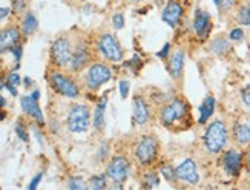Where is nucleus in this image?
Wrapping results in <instances>:
<instances>
[{"mask_svg":"<svg viewBox=\"0 0 250 190\" xmlns=\"http://www.w3.org/2000/svg\"><path fill=\"white\" fill-rule=\"evenodd\" d=\"M226 141H227V129L224 123L220 120L210 123L208 130L204 133V144L208 150L212 153L220 152L226 146Z\"/></svg>","mask_w":250,"mask_h":190,"instance_id":"nucleus-1","label":"nucleus"},{"mask_svg":"<svg viewBox=\"0 0 250 190\" xmlns=\"http://www.w3.org/2000/svg\"><path fill=\"white\" fill-rule=\"evenodd\" d=\"M158 153V141L152 135L141 137L135 144V158L141 166H149L155 161Z\"/></svg>","mask_w":250,"mask_h":190,"instance_id":"nucleus-2","label":"nucleus"},{"mask_svg":"<svg viewBox=\"0 0 250 190\" xmlns=\"http://www.w3.org/2000/svg\"><path fill=\"white\" fill-rule=\"evenodd\" d=\"M89 109L83 105H75L68 114V129L74 133H82L89 129Z\"/></svg>","mask_w":250,"mask_h":190,"instance_id":"nucleus-3","label":"nucleus"},{"mask_svg":"<svg viewBox=\"0 0 250 190\" xmlns=\"http://www.w3.org/2000/svg\"><path fill=\"white\" fill-rule=\"evenodd\" d=\"M188 115V105L181 98H173L166 106H163L160 118L165 126H172L177 120H183Z\"/></svg>","mask_w":250,"mask_h":190,"instance_id":"nucleus-4","label":"nucleus"},{"mask_svg":"<svg viewBox=\"0 0 250 190\" xmlns=\"http://www.w3.org/2000/svg\"><path fill=\"white\" fill-rule=\"evenodd\" d=\"M99 51L109 62H122L123 59L122 44L112 34H107V32L99 39Z\"/></svg>","mask_w":250,"mask_h":190,"instance_id":"nucleus-5","label":"nucleus"},{"mask_svg":"<svg viewBox=\"0 0 250 190\" xmlns=\"http://www.w3.org/2000/svg\"><path fill=\"white\" fill-rule=\"evenodd\" d=\"M49 82H51V86L54 87V91H57L59 94L68 98H75L80 94L79 86L75 84L69 77H64L60 72H52L49 77Z\"/></svg>","mask_w":250,"mask_h":190,"instance_id":"nucleus-6","label":"nucleus"},{"mask_svg":"<svg viewBox=\"0 0 250 190\" xmlns=\"http://www.w3.org/2000/svg\"><path fill=\"white\" fill-rule=\"evenodd\" d=\"M111 77H112L111 69L107 68L106 64H102V63L92 64L88 74H86V86L92 89V91H95V89H99L106 82H109Z\"/></svg>","mask_w":250,"mask_h":190,"instance_id":"nucleus-7","label":"nucleus"},{"mask_svg":"<svg viewBox=\"0 0 250 190\" xmlns=\"http://www.w3.org/2000/svg\"><path fill=\"white\" fill-rule=\"evenodd\" d=\"M51 57H52V62L59 66L69 64L71 57H72V49H71L69 40L64 37H60L54 42L52 48H51Z\"/></svg>","mask_w":250,"mask_h":190,"instance_id":"nucleus-8","label":"nucleus"},{"mask_svg":"<svg viewBox=\"0 0 250 190\" xmlns=\"http://www.w3.org/2000/svg\"><path fill=\"white\" fill-rule=\"evenodd\" d=\"M106 175L111 178L114 183H123L129 176V161L125 156H114L111 163L107 164Z\"/></svg>","mask_w":250,"mask_h":190,"instance_id":"nucleus-9","label":"nucleus"},{"mask_svg":"<svg viewBox=\"0 0 250 190\" xmlns=\"http://www.w3.org/2000/svg\"><path fill=\"white\" fill-rule=\"evenodd\" d=\"M39 97H40V92L34 91L31 95H26V97L21 98L20 105H21V109H23L25 114L31 115L40 126H43V125H45V118H43L42 109L39 106Z\"/></svg>","mask_w":250,"mask_h":190,"instance_id":"nucleus-10","label":"nucleus"},{"mask_svg":"<svg viewBox=\"0 0 250 190\" xmlns=\"http://www.w3.org/2000/svg\"><path fill=\"white\" fill-rule=\"evenodd\" d=\"M183 17V6L181 3L178 2V0H169L167 5L165 6V9H163L161 13V19L165 23H167L169 26L175 28L180 20Z\"/></svg>","mask_w":250,"mask_h":190,"instance_id":"nucleus-11","label":"nucleus"},{"mask_svg":"<svg viewBox=\"0 0 250 190\" xmlns=\"http://www.w3.org/2000/svg\"><path fill=\"white\" fill-rule=\"evenodd\" d=\"M177 176L180 178V180L186 181L189 184H197L200 181V175H198V170H197V164H195L193 160L190 158H186L184 160L177 169Z\"/></svg>","mask_w":250,"mask_h":190,"instance_id":"nucleus-12","label":"nucleus"},{"mask_svg":"<svg viewBox=\"0 0 250 190\" xmlns=\"http://www.w3.org/2000/svg\"><path fill=\"white\" fill-rule=\"evenodd\" d=\"M193 29L198 37L206 39L210 32V16L203 9H197L193 16Z\"/></svg>","mask_w":250,"mask_h":190,"instance_id":"nucleus-13","label":"nucleus"},{"mask_svg":"<svg viewBox=\"0 0 250 190\" xmlns=\"http://www.w3.org/2000/svg\"><path fill=\"white\" fill-rule=\"evenodd\" d=\"M149 118H150V112H149V106L146 103L145 97L135 95L134 97V121L138 126H145L147 125Z\"/></svg>","mask_w":250,"mask_h":190,"instance_id":"nucleus-14","label":"nucleus"},{"mask_svg":"<svg viewBox=\"0 0 250 190\" xmlns=\"http://www.w3.org/2000/svg\"><path fill=\"white\" fill-rule=\"evenodd\" d=\"M20 39V31L17 28H6L0 32V52L11 51Z\"/></svg>","mask_w":250,"mask_h":190,"instance_id":"nucleus-15","label":"nucleus"},{"mask_svg":"<svg viewBox=\"0 0 250 190\" xmlns=\"http://www.w3.org/2000/svg\"><path fill=\"white\" fill-rule=\"evenodd\" d=\"M241 160H243L241 153H238L236 150L226 152L224 158H223V166H224L226 172L230 175H236L241 169Z\"/></svg>","mask_w":250,"mask_h":190,"instance_id":"nucleus-16","label":"nucleus"},{"mask_svg":"<svg viewBox=\"0 0 250 190\" xmlns=\"http://www.w3.org/2000/svg\"><path fill=\"white\" fill-rule=\"evenodd\" d=\"M89 62V52L88 48L84 44H80V46L75 48V51L72 52V57H71V69L72 71H80L83 66Z\"/></svg>","mask_w":250,"mask_h":190,"instance_id":"nucleus-17","label":"nucleus"},{"mask_svg":"<svg viewBox=\"0 0 250 190\" xmlns=\"http://www.w3.org/2000/svg\"><path fill=\"white\" fill-rule=\"evenodd\" d=\"M233 137L238 144L250 143V120L236 121L233 126Z\"/></svg>","mask_w":250,"mask_h":190,"instance_id":"nucleus-18","label":"nucleus"},{"mask_svg":"<svg viewBox=\"0 0 250 190\" xmlns=\"http://www.w3.org/2000/svg\"><path fill=\"white\" fill-rule=\"evenodd\" d=\"M184 66V52L181 49L175 51L169 59V72L173 78H180Z\"/></svg>","mask_w":250,"mask_h":190,"instance_id":"nucleus-19","label":"nucleus"},{"mask_svg":"<svg viewBox=\"0 0 250 190\" xmlns=\"http://www.w3.org/2000/svg\"><path fill=\"white\" fill-rule=\"evenodd\" d=\"M213 110H215V98L212 95H208L204 98V102H203V105L200 107V120H198V123L204 125V123L212 117Z\"/></svg>","mask_w":250,"mask_h":190,"instance_id":"nucleus-20","label":"nucleus"},{"mask_svg":"<svg viewBox=\"0 0 250 190\" xmlns=\"http://www.w3.org/2000/svg\"><path fill=\"white\" fill-rule=\"evenodd\" d=\"M106 105L107 100L106 97H103L99 103H97V107L94 110V127L97 130H102L104 127V110H106Z\"/></svg>","mask_w":250,"mask_h":190,"instance_id":"nucleus-21","label":"nucleus"},{"mask_svg":"<svg viewBox=\"0 0 250 190\" xmlns=\"http://www.w3.org/2000/svg\"><path fill=\"white\" fill-rule=\"evenodd\" d=\"M37 28H39V21L36 16L32 13H26V16L23 17V21H21V32H23L25 36H29L32 32H36Z\"/></svg>","mask_w":250,"mask_h":190,"instance_id":"nucleus-22","label":"nucleus"},{"mask_svg":"<svg viewBox=\"0 0 250 190\" xmlns=\"http://www.w3.org/2000/svg\"><path fill=\"white\" fill-rule=\"evenodd\" d=\"M210 49H212V52L221 55V54H226L227 51H229V49H230V46H229V42H227L226 39L218 37V39H215V40L212 42Z\"/></svg>","mask_w":250,"mask_h":190,"instance_id":"nucleus-23","label":"nucleus"},{"mask_svg":"<svg viewBox=\"0 0 250 190\" xmlns=\"http://www.w3.org/2000/svg\"><path fill=\"white\" fill-rule=\"evenodd\" d=\"M89 190H106V176L104 175H95L91 178L88 184Z\"/></svg>","mask_w":250,"mask_h":190,"instance_id":"nucleus-24","label":"nucleus"},{"mask_svg":"<svg viewBox=\"0 0 250 190\" xmlns=\"http://www.w3.org/2000/svg\"><path fill=\"white\" fill-rule=\"evenodd\" d=\"M68 187H69V190H89L88 189V184H86L80 176H72V178H69Z\"/></svg>","mask_w":250,"mask_h":190,"instance_id":"nucleus-25","label":"nucleus"},{"mask_svg":"<svg viewBox=\"0 0 250 190\" xmlns=\"http://www.w3.org/2000/svg\"><path fill=\"white\" fill-rule=\"evenodd\" d=\"M238 20H240L241 25H250V3H247L246 6H243L238 13Z\"/></svg>","mask_w":250,"mask_h":190,"instance_id":"nucleus-26","label":"nucleus"},{"mask_svg":"<svg viewBox=\"0 0 250 190\" xmlns=\"http://www.w3.org/2000/svg\"><path fill=\"white\" fill-rule=\"evenodd\" d=\"M161 175L166 178L167 181H175L177 180V172H175V169H172V166H163L161 167Z\"/></svg>","mask_w":250,"mask_h":190,"instance_id":"nucleus-27","label":"nucleus"},{"mask_svg":"<svg viewBox=\"0 0 250 190\" xmlns=\"http://www.w3.org/2000/svg\"><path fill=\"white\" fill-rule=\"evenodd\" d=\"M16 132H17V135H19V138L21 140V141H29V137H28V132H26V127H25V125L21 123L20 120L17 121V125H16Z\"/></svg>","mask_w":250,"mask_h":190,"instance_id":"nucleus-28","label":"nucleus"},{"mask_svg":"<svg viewBox=\"0 0 250 190\" xmlns=\"http://www.w3.org/2000/svg\"><path fill=\"white\" fill-rule=\"evenodd\" d=\"M112 25H114L115 29H123V26H125V16L122 13H117L112 17Z\"/></svg>","mask_w":250,"mask_h":190,"instance_id":"nucleus-29","label":"nucleus"},{"mask_svg":"<svg viewBox=\"0 0 250 190\" xmlns=\"http://www.w3.org/2000/svg\"><path fill=\"white\" fill-rule=\"evenodd\" d=\"M145 183L147 184V187H154V186H158V176L154 173V172H150L145 176Z\"/></svg>","mask_w":250,"mask_h":190,"instance_id":"nucleus-30","label":"nucleus"},{"mask_svg":"<svg viewBox=\"0 0 250 190\" xmlns=\"http://www.w3.org/2000/svg\"><path fill=\"white\" fill-rule=\"evenodd\" d=\"M6 83L11 84V86H14V87H17L20 84V75L17 72H11L8 75V78H6Z\"/></svg>","mask_w":250,"mask_h":190,"instance_id":"nucleus-31","label":"nucleus"},{"mask_svg":"<svg viewBox=\"0 0 250 190\" xmlns=\"http://www.w3.org/2000/svg\"><path fill=\"white\" fill-rule=\"evenodd\" d=\"M230 40H233V42H238V40H241L243 37H244V32H243V29L241 28H235V29H232L230 31Z\"/></svg>","mask_w":250,"mask_h":190,"instance_id":"nucleus-32","label":"nucleus"},{"mask_svg":"<svg viewBox=\"0 0 250 190\" xmlns=\"http://www.w3.org/2000/svg\"><path fill=\"white\" fill-rule=\"evenodd\" d=\"M42 178H43V173H37L34 178H32V181L29 183V186H28L26 190H37V187H39V184L42 181Z\"/></svg>","mask_w":250,"mask_h":190,"instance_id":"nucleus-33","label":"nucleus"},{"mask_svg":"<svg viewBox=\"0 0 250 190\" xmlns=\"http://www.w3.org/2000/svg\"><path fill=\"white\" fill-rule=\"evenodd\" d=\"M118 89H120V95L122 98H127V94H129V82L123 80L118 83Z\"/></svg>","mask_w":250,"mask_h":190,"instance_id":"nucleus-34","label":"nucleus"},{"mask_svg":"<svg viewBox=\"0 0 250 190\" xmlns=\"http://www.w3.org/2000/svg\"><path fill=\"white\" fill-rule=\"evenodd\" d=\"M235 0H218V3H216V6H218L221 11H227V9H230L232 5H233Z\"/></svg>","mask_w":250,"mask_h":190,"instance_id":"nucleus-35","label":"nucleus"},{"mask_svg":"<svg viewBox=\"0 0 250 190\" xmlns=\"http://www.w3.org/2000/svg\"><path fill=\"white\" fill-rule=\"evenodd\" d=\"M26 6V0H13V8L16 13H21Z\"/></svg>","mask_w":250,"mask_h":190,"instance_id":"nucleus-36","label":"nucleus"},{"mask_svg":"<svg viewBox=\"0 0 250 190\" xmlns=\"http://www.w3.org/2000/svg\"><path fill=\"white\" fill-rule=\"evenodd\" d=\"M126 66H127V68H135V71H138L141 68V60H140V57H137V55H135L132 60H129L126 63Z\"/></svg>","mask_w":250,"mask_h":190,"instance_id":"nucleus-37","label":"nucleus"},{"mask_svg":"<svg viewBox=\"0 0 250 190\" xmlns=\"http://www.w3.org/2000/svg\"><path fill=\"white\" fill-rule=\"evenodd\" d=\"M241 97H243V102H244V105L250 106V84H249V86H246V87L243 89Z\"/></svg>","mask_w":250,"mask_h":190,"instance_id":"nucleus-38","label":"nucleus"},{"mask_svg":"<svg viewBox=\"0 0 250 190\" xmlns=\"http://www.w3.org/2000/svg\"><path fill=\"white\" fill-rule=\"evenodd\" d=\"M11 52L14 54V57H16V63H17V66H19V62H20V59H21V44H16V46L11 49Z\"/></svg>","mask_w":250,"mask_h":190,"instance_id":"nucleus-39","label":"nucleus"},{"mask_svg":"<svg viewBox=\"0 0 250 190\" xmlns=\"http://www.w3.org/2000/svg\"><path fill=\"white\" fill-rule=\"evenodd\" d=\"M169 49H170V44H169V43H166L165 46H163V49L157 52V57H160V59H167Z\"/></svg>","mask_w":250,"mask_h":190,"instance_id":"nucleus-40","label":"nucleus"},{"mask_svg":"<svg viewBox=\"0 0 250 190\" xmlns=\"http://www.w3.org/2000/svg\"><path fill=\"white\" fill-rule=\"evenodd\" d=\"M9 14V8H2L0 6V20H3L5 17H8Z\"/></svg>","mask_w":250,"mask_h":190,"instance_id":"nucleus-41","label":"nucleus"},{"mask_svg":"<svg viewBox=\"0 0 250 190\" xmlns=\"http://www.w3.org/2000/svg\"><path fill=\"white\" fill-rule=\"evenodd\" d=\"M5 87H6L8 91L11 92V95H17V89H16L14 86H11V84H8V83H6V84H5Z\"/></svg>","mask_w":250,"mask_h":190,"instance_id":"nucleus-42","label":"nucleus"},{"mask_svg":"<svg viewBox=\"0 0 250 190\" xmlns=\"http://www.w3.org/2000/svg\"><path fill=\"white\" fill-rule=\"evenodd\" d=\"M107 190H123V187H122V184H120V183H117V184H114L112 187H109Z\"/></svg>","mask_w":250,"mask_h":190,"instance_id":"nucleus-43","label":"nucleus"},{"mask_svg":"<svg viewBox=\"0 0 250 190\" xmlns=\"http://www.w3.org/2000/svg\"><path fill=\"white\" fill-rule=\"evenodd\" d=\"M34 132H36V138H37V140H39V143L42 144V143H43V138L40 137V132H39L37 129H34Z\"/></svg>","mask_w":250,"mask_h":190,"instance_id":"nucleus-44","label":"nucleus"},{"mask_svg":"<svg viewBox=\"0 0 250 190\" xmlns=\"http://www.w3.org/2000/svg\"><path fill=\"white\" fill-rule=\"evenodd\" d=\"M5 105H6V100H5L2 95H0V107H3Z\"/></svg>","mask_w":250,"mask_h":190,"instance_id":"nucleus-45","label":"nucleus"},{"mask_svg":"<svg viewBox=\"0 0 250 190\" xmlns=\"http://www.w3.org/2000/svg\"><path fill=\"white\" fill-rule=\"evenodd\" d=\"M246 161H247V166H249V169H250V152H249L247 156H246Z\"/></svg>","mask_w":250,"mask_h":190,"instance_id":"nucleus-46","label":"nucleus"},{"mask_svg":"<svg viewBox=\"0 0 250 190\" xmlns=\"http://www.w3.org/2000/svg\"><path fill=\"white\" fill-rule=\"evenodd\" d=\"M5 118V114L3 112H0V120H3Z\"/></svg>","mask_w":250,"mask_h":190,"instance_id":"nucleus-47","label":"nucleus"},{"mask_svg":"<svg viewBox=\"0 0 250 190\" xmlns=\"http://www.w3.org/2000/svg\"><path fill=\"white\" fill-rule=\"evenodd\" d=\"M213 2H215V5H216V3H218V0H213Z\"/></svg>","mask_w":250,"mask_h":190,"instance_id":"nucleus-48","label":"nucleus"},{"mask_svg":"<svg viewBox=\"0 0 250 190\" xmlns=\"http://www.w3.org/2000/svg\"><path fill=\"white\" fill-rule=\"evenodd\" d=\"M130 2H138V0H130Z\"/></svg>","mask_w":250,"mask_h":190,"instance_id":"nucleus-49","label":"nucleus"}]
</instances>
